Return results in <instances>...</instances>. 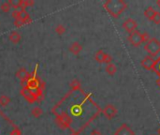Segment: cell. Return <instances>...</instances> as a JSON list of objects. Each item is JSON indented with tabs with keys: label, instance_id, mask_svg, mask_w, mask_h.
<instances>
[{
	"label": "cell",
	"instance_id": "4316f807",
	"mask_svg": "<svg viewBox=\"0 0 160 135\" xmlns=\"http://www.w3.org/2000/svg\"><path fill=\"white\" fill-rule=\"evenodd\" d=\"M142 34V41L143 42H147L149 39H150V37H149V34L148 33H141Z\"/></svg>",
	"mask_w": 160,
	"mask_h": 135
},
{
	"label": "cell",
	"instance_id": "52a82bcc",
	"mask_svg": "<svg viewBox=\"0 0 160 135\" xmlns=\"http://www.w3.org/2000/svg\"><path fill=\"white\" fill-rule=\"evenodd\" d=\"M137 26H138V25H137V22L135 20L131 19V18L126 19L123 23V27L126 29V32L130 33V34L133 33L134 31H136Z\"/></svg>",
	"mask_w": 160,
	"mask_h": 135
},
{
	"label": "cell",
	"instance_id": "f1b7e54d",
	"mask_svg": "<svg viewBox=\"0 0 160 135\" xmlns=\"http://www.w3.org/2000/svg\"><path fill=\"white\" fill-rule=\"evenodd\" d=\"M10 135H21V130L18 128H15L13 131L10 133Z\"/></svg>",
	"mask_w": 160,
	"mask_h": 135
},
{
	"label": "cell",
	"instance_id": "9c48e42d",
	"mask_svg": "<svg viewBox=\"0 0 160 135\" xmlns=\"http://www.w3.org/2000/svg\"><path fill=\"white\" fill-rule=\"evenodd\" d=\"M16 77L22 81V84H27V81L29 80V73L25 68H22L16 72Z\"/></svg>",
	"mask_w": 160,
	"mask_h": 135
},
{
	"label": "cell",
	"instance_id": "603a6c76",
	"mask_svg": "<svg viewBox=\"0 0 160 135\" xmlns=\"http://www.w3.org/2000/svg\"><path fill=\"white\" fill-rule=\"evenodd\" d=\"M9 3H10V5L11 6V8H14V9H16L17 7L21 6V0H10Z\"/></svg>",
	"mask_w": 160,
	"mask_h": 135
},
{
	"label": "cell",
	"instance_id": "277c9868",
	"mask_svg": "<svg viewBox=\"0 0 160 135\" xmlns=\"http://www.w3.org/2000/svg\"><path fill=\"white\" fill-rule=\"evenodd\" d=\"M21 95L27 101L31 102V103H33L34 101H36L37 100V96L35 95V93L31 89H29L27 86L22 87V88L21 89Z\"/></svg>",
	"mask_w": 160,
	"mask_h": 135
},
{
	"label": "cell",
	"instance_id": "7c38bea8",
	"mask_svg": "<svg viewBox=\"0 0 160 135\" xmlns=\"http://www.w3.org/2000/svg\"><path fill=\"white\" fill-rule=\"evenodd\" d=\"M70 52L72 53L73 54H79L81 50H82V45L80 44L79 42H73L70 46Z\"/></svg>",
	"mask_w": 160,
	"mask_h": 135
},
{
	"label": "cell",
	"instance_id": "ffe728a7",
	"mask_svg": "<svg viewBox=\"0 0 160 135\" xmlns=\"http://www.w3.org/2000/svg\"><path fill=\"white\" fill-rule=\"evenodd\" d=\"M11 9V6L10 5L9 2H3L1 5H0V10H1L3 12H9Z\"/></svg>",
	"mask_w": 160,
	"mask_h": 135
},
{
	"label": "cell",
	"instance_id": "1f68e13d",
	"mask_svg": "<svg viewBox=\"0 0 160 135\" xmlns=\"http://www.w3.org/2000/svg\"><path fill=\"white\" fill-rule=\"evenodd\" d=\"M156 5L158 6V8H160V0H157V1H156Z\"/></svg>",
	"mask_w": 160,
	"mask_h": 135
},
{
	"label": "cell",
	"instance_id": "4dcf8cb0",
	"mask_svg": "<svg viewBox=\"0 0 160 135\" xmlns=\"http://www.w3.org/2000/svg\"><path fill=\"white\" fill-rule=\"evenodd\" d=\"M90 135H103L100 131H98V130H93L92 132H91Z\"/></svg>",
	"mask_w": 160,
	"mask_h": 135
},
{
	"label": "cell",
	"instance_id": "3957f363",
	"mask_svg": "<svg viewBox=\"0 0 160 135\" xmlns=\"http://www.w3.org/2000/svg\"><path fill=\"white\" fill-rule=\"evenodd\" d=\"M128 41L130 42L133 46L137 47V46H140L143 41H142V34L139 31H134L133 33H131L130 35L128 36Z\"/></svg>",
	"mask_w": 160,
	"mask_h": 135
},
{
	"label": "cell",
	"instance_id": "5b68a950",
	"mask_svg": "<svg viewBox=\"0 0 160 135\" xmlns=\"http://www.w3.org/2000/svg\"><path fill=\"white\" fill-rule=\"evenodd\" d=\"M102 113L104 115V116L109 119V120H111L112 118H114L117 115V109L114 107L112 104H108L106 105L105 108L102 110Z\"/></svg>",
	"mask_w": 160,
	"mask_h": 135
},
{
	"label": "cell",
	"instance_id": "4fadbf2b",
	"mask_svg": "<svg viewBox=\"0 0 160 135\" xmlns=\"http://www.w3.org/2000/svg\"><path fill=\"white\" fill-rule=\"evenodd\" d=\"M71 123V118L68 116L67 114H62L60 115V125L66 128V127H68Z\"/></svg>",
	"mask_w": 160,
	"mask_h": 135
},
{
	"label": "cell",
	"instance_id": "ac0fdd59",
	"mask_svg": "<svg viewBox=\"0 0 160 135\" xmlns=\"http://www.w3.org/2000/svg\"><path fill=\"white\" fill-rule=\"evenodd\" d=\"M31 114H32V115H33L34 117L39 118V117H40V116L42 115L43 111H42V109H41L40 107H34V108L32 109V111H31Z\"/></svg>",
	"mask_w": 160,
	"mask_h": 135
},
{
	"label": "cell",
	"instance_id": "ba28073f",
	"mask_svg": "<svg viewBox=\"0 0 160 135\" xmlns=\"http://www.w3.org/2000/svg\"><path fill=\"white\" fill-rule=\"evenodd\" d=\"M155 58L150 57V55H148V57H144L141 61V67L146 69V70H152V68H153V65L155 63Z\"/></svg>",
	"mask_w": 160,
	"mask_h": 135
},
{
	"label": "cell",
	"instance_id": "836d02e7",
	"mask_svg": "<svg viewBox=\"0 0 160 135\" xmlns=\"http://www.w3.org/2000/svg\"><path fill=\"white\" fill-rule=\"evenodd\" d=\"M70 135H78V133H76V132H73V133H71Z\"/></svg>",
	"mask_w": 160,
	"mask_h": 135
},
{
	"label": "cell",
	"instance_id": "d6986e66",
	"mask_svg": "<svg viewBox=\"0 0 160 135\" xmlns=\"http://www.w3.org/2000/svg\"><path fill=\"white\" fill-rule=\"evenodd\" d=\"M10 102V98L5 96V95L0 96V105L1 106H7Z\"/></svg>",
	"mask_w": 160,
	"mask_h": 135
},
{
	"label": "cell",
	"instance_id": "30bf717a",
	"mask_svg": "<svg viewBox=\"0 0 160 135\" xmlns=\"http://www.w3.org/2000/svg\"><path fill=\"white\" fill-rule=\"evenodd\" d=\"M40 83L39 82V80H37V78H29V80L27 81V84H26V86L31 90L37 89L40 87Z\"/></svg>",
	"mask_w": 160,
	"mask_h": 135
},
{
	"label": "cell",
	"instance_id": "e0dca14e",
	"mask_svg": "<svg viewBox=\"0 0 160 135\" xmlns=\"http://www.w3.org/2000/svg\"><path fill=\"white\" fill-rule=\"evenodd\" d=\"M105 54H106V53H104L102 50H98V51L96 53V55H95L96 60L98 63H104Z\"/></svg>",
	"mask_w": 160,
	"mask_h": 135
},
{
	"label": "cell",
	"instance_id": "8fae6325",
	"mask_svg": "<svg viewBox=\"0 0 160 135\" xmlns=\"http://www.w3.org/2000/svg\"><path fill=\"white\" fill-rule=\"evenodd\" d=\"M9 39L14 44H17L21 41L22 39V36L19 32H17V31H12V32L10 34L9 36Z\"/></svg>",
	"mask_w": 160,
	"mask_h": 135
},
{
	"label": "cell",
	"instance_id": "44dd1931",
	"mask_svg": "<svg viewBox=\"0 0 160 135\" xmlns=\"http://www.w3.org/2000/svg\"><path fill=\"white\" fill-rule=\"evenodd\" d=\"M55 32H56L58 35L61 36V35H63V34L66 32V30H67V29H66V27H65L63 25H61V23H59V25H57V26H55Z\"/></svg>",
	"mask_w": 160,
	"mask_h": 135
},
{
	"label": "cell",
	"instance_id": "7a4b0ae2",
	"mask_svg": "<svg viewBox=\"0 0 160 135\" xmlns=\"http://www.w3.org/2000/svg\"><path fill=\"white\" fill-rule=\"evenodd\" d=\"M144 50H145L150 57H156L160 53V41L156 38H150L149 41L144 45Z\"/></svg>",
	"mask_w": 160,
	"mask_h": 135
},
{
	"label": "cell",
	"instance_id": "9a60e30c",
	"mask_svg": "<svg viewBox=\"0 0 160 135\" xmlns=\"http://www.w3.org/2000/svg\"><path fill=\"white\" fill-rule=\"evenodd\" d=\"M152 70H154L160 79V55L155 60V63L153 65V68H152Z\"/></svg>",
	"mask_w": 160,
	"mask_h": 135
},
{
	"label": "cell",
	"instance_id": "484cf974",
	"mask_svg": "<svg viewBox=\"0 0 160 135\" xmlns=\"http://www.w3.org/2000/svg\"><path fill=\"white\" fill-rule=\"evenodd\" d=\"M111 61H112V57H111V55H110V54H105L104 63H106V64L108 65V64H111Z\"/></svg>",
	"mask_w": 160,
	"mask_h": 135
},
{
	"label": "cell",
	"instance_id": "83f0119b",
	"mask_svg": "<svg viewBox=\"0 0 160 135\" xmlns=\"http://www.w3.org/2000/svg\"><path fill=\"white\" fill-rule=\"evenodd\" d=\"M11 16H12V18H14L15 20H16V19H19V17H20V13L17 12L16 11H13L11 12Z\"/></svg>",
	"mask_w": 160,
	"mask_h": 135
},
{
	"label": "cell",
	"instance_id": "d6a6232c",
	"mask_svg": "<svg viewBox=\"0 0 160 135\" xmlns=\"http://www.w3.org/2000/svg\"><path fill=\"white\" fill-rule=\"evenodd\" d=\"M156 82H157V84H158V85L160 86V79H158V80H157Z\"/></svg>",
	"mask_w": 160,
	"mask_h": 135
},
{
	"label": "cell",
	"instance_id": "8992f818",
	"mask_svg": "<svg viewBox=\"0 0 160 135\" xmlns=\"http://www.w3.org/2000/svg\"><path fill=\"white\" fill-rule=\"evenodd\" d=\"M114 135H135V132L128 125L123 124L114 132Z\"/></svg>",
	"mask_w": 160,
	"mask_h": 135
},
{
	"label": "cell",
	"instance_id": "d4e9b609",
	"mask_svg": "<svg viewBox=\"0 0 160 135\" xmlns=\"http://www.w3.org/2000/svg\"><path fill=\"white\" fill-rule=\"evenodd\" d=\"M13 25L16 26V27H21V26H22L24 25H25V23L24 21L21 20V19H16V20H14Z\"/></svg>",
	"mask_w": 160,
	"mask_h": 135
},
{
	"label": "cell",
	"instance_id": "f546056e",
	"mask_svg": "<svg viewBox=\"0 0 160 135\" xmlns=\"http://www.w3.org/2000/svg\"><path fill=\"white\" fill-rule=\"evenodd\" d=\"M14 11H16L17 12H19V13H22V11H25V9L24 7H21V6H19V7H17L16 9H15Z\"/></svg>",
	"mask_w": 160,
	"mask_h": 135
},
{
	"label": "cell",
	"instance_id": "6da1fadb",
	"mask_svg": "<svg viewBox=\"0 0 160 135\" xmlns=\"http://www.w3.org/2000/svg\"><path fill=\"white\" fill-rule=\"evenodd\" d=\"M104 8L112 17L117 18L127 8V4L124 0H107L104 3Z\"/></svg>",
	"mask_w": 160,
	"mask_h": 135
},
{
	"label": "cell",
	"instance_id": "7402d4cb",
	"mask_svg": "<svg viewBox=\"0 0 160 135\" xmlns=\"http://www.w3.org/2000/svg\"><path fill=\"white\" fill-rule=\"evenodd\" d=\"M70 87L72 88V90H79V89H81V83L75 79V80H73L70 83Z\"/></svg>",
	"mask_w": 160,
	"mask_h": 135
},
{
	"label": "cell",
	"instance_id": "cb8c5ba5",
	"mask_svg": "<svg viewBox=\"0 0 160 135\" xmlns=\"http://www.w3.org/2000/svg\"><path fill=\"white\" fill-rule=\"evenodd\" d=\"M153 21L156 25H158V23H160V12L159 11H156L155 12V15H154V18H153Z\"/></svg>",
	"mask_w": 160,
	"mask_h": 135
},
{
	"label": "cell",
	"instance_id": "2e32d148",
	"mask_svg": "<svg viewBox=\"0 0 160 135\" xmlns=\"http://www.w3.org/2000/svg\"><path fill=\"white\" fill-rule=\"evenodd\" d=\"M106 72L110 74V75H113V74H115V72L117 71V68L116 66L112 64V63H111V64H108L106 66Z\"/></svg>",
	"mask_w": 160,
	"mask_h": 135
},
{
	"label": "cell",
	"instance_id": "e575fe53",
	"mask_svg": "<svg viewBox=\"0 0 160 135\" xmlns=\"http://www.w3.org/2000/svg\"><path fill=\"white\" fill-rule=\"evenodd\" d=\"M158 134H159V135H160V129H159V130H158Z\"/></svg>",
	"mask_w": 160,
	"mask_h": 135
},
{
	"label": "cell",
	"instance_id": "5bb4252c",
	"mask_svg": "<svg viewBox=\"0 0 160 135\" xmlns=\"http://www.w3.org/2000/svg\"><path fill=\"white\" fill-rule=\"evenodd\" d=\"M155 12H156V11L153 9V8L149 7V8H147L145 11H144V16H145L148 20L152 21V20H153V18H154Z\"/></svg>",
	"mask_w": 160,
	"mask_h": 135
}]
</instances>
